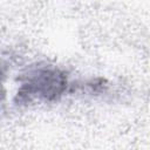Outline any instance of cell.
Instances as JSON below:
<instances>
[{"label": "cell", "instance_id": "6da1fadb", "mask_svg": "<svg viewBox=\"0 0 150 150\" xmlns=\"http://www.w3.org/2000/svg\"><path fill=\"white\" fill-rule=\"evenodd\" d=\"M66 83V77L57 69H38L28 75L27 81L22 84L18 94L28 100L39 98L50 101L62 94Z\"/></svg>", "mask_w": 150, "mask_h": 150}]
</instances>
